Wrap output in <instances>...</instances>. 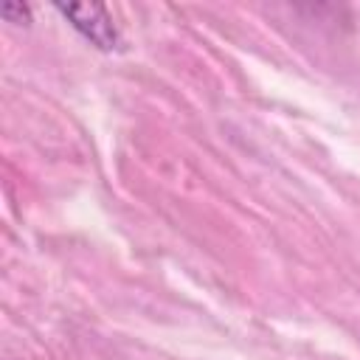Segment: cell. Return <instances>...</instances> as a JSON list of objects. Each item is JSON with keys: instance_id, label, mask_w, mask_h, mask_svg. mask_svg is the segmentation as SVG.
I'll return each instance as SVG.
<instances>
[{"instance_id": "6da1fadb", "label": "cell", "mask_w": 360, "mask_h": 360, "mask_svg": "<svg viewBox=\"0 0 360 360\" xmlns=\"http://www.w3.org/2000/svg\"><path fill=\"white\" fill-rule=\"evenodd\" d=\"M56 11L98 51H115L121 45L118 25L112 22L107 6L101 3H56Z\"/></svg>"}, {"instance_id": "7a4b0ae2", "label": "cell", "mask_w": 360, "mask_h": 360, "mask_svg": "<svg viewBox=\"0 0 360 360\" xmlns=\"http://www.w3.org/2000/svg\"><path fill=\"white\" fill-rule=\"evenodd\" d=\"M0 17L6 20V22H14V25H28L31 22V8L25 6V3H3L0 6Z\"/></svg>"}]
</instances>
